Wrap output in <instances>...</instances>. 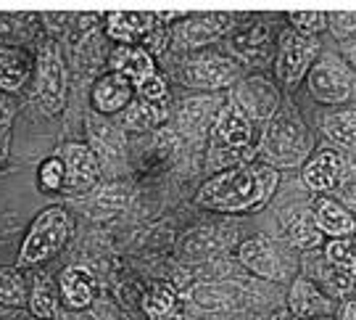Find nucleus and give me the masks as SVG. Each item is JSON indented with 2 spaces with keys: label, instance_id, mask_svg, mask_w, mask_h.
I'll list each match as a JSON object with an SVG mask.
<instances>
[{
  "label": "nucleus",
  "instance_id": "17",
  "mask_svg": "<svg viewBox=\"0 0 356 320\" xmlns=\"http://www.w3.org/2000/svg\"><path fill=\"white\" fill-rule=\"evenodd\" d=\"M111 69L116 75H124L132 85H140L145 77L156 75V66H153L151 53H145L143 48L135 45H122L111 53Z\"/></svg>",
  "mask_w": 356,
  "mask_h": 320
},
{
  "label": "nucleus",
  "instance_id": "6",
  "mask_svg": "<svg viewBox=\"0 0 356 320\" xmlns=\"http://www.w3.org/2000/svg\"><path fill=\"white\" fill-rule=\"evenodd\" d=\"M317 53V43L298 35V32H282L280 35V53H277V75L285 85H296L306 75Z\"/></svg>",
  "mask_w": 356,
  "mask_h": 320
},
{
  "label": "nucleus",
  "instance_id": "13",
  "mask_svg": "<svg viewBox=\"0 0 356 320\" xmlns=\"http://www.w3.org/2000/svg\"><path fill=\"white\" fill-rule=\"evenodd\" d=\"M304 180L314 191H332L343 180V159L338 151H322L304 167Z\"/></svg>",
  "mask_w": 356,
  "mask_h": 320
},
{
  "label": "nucleus",
  "instance_id": "34",
  "mask_svg": "<svg viewBox=\"0 0 356 320\" xmlns=\"http://www.w3.org/2000/svg\"><path fill=\"white\" fill-rule=\"evenodd\" d=\"M209 109H211V101H188L182 106V122L188 125V128H201L204 125V119L209 116Z\"/></svg>",
  "mask_w": 356,
  "mask_h": 320
},
{
  "label": "nucleus",
  "instance_id": "21",
  "mask_svg": "<svg viewBox=\"0 0 356 320\" xmlns=\"http://www.w3.org/2000/svg\"><path fill=\"white\" fill-rule=\"evenodd\" d=\"M314 222L319 231L330 233V236H348L356 231V220L351 218V212L335 201H319Z\"/></svg>",
  "mask_w": 356,
  "mask_h": 320
},
{
  "label": "nucleus",
  "instance_id": "19",
  "mask_svg": "<svg viewBox=\"0 0 356 320\" xmlns=\"http://www.w3.org/2000/svg\"><path fill=\"white\" fill-rule=\"evenodd\" d=\"M291 307L298 318L309 320V318H319V315H327L332 305L314 289V283L296 281L291 291Z\"/></svg>",
  "mask_w": 356,
  "mask_h": 320
},
{
  "label": "nucleus",
  "instance_id": "37",
  "mask_svg": "<svg viewBox=\"0 0 356 320\" xmlns=\"http://www.w3.org/2000/svg\"><path fill=\"white\" fill-rule=\"evenodd\" d=\"M346 53H348V59H351V61L356 64V35H354V38L346 40Z\"/></svg>",
  "mask_w": 356,
  "mask_h": 320
},
{
  "label": "nucleus",
  "instance_id": "28",
  "mask_svg": "<svg viewBox=\"0 0 356 320\" xmlns=\"http://www.w3.org/2000/svg\"><path fill=\"white\" fill-rule=\"evenodd\" d=\"M172 307H175V291L164 283L153 286L151 291L143 296V310H145L148 318H166L172 312Z\"/></svg>",
  "mask_w": 356,
  "mask_h": 320
},
{
  "label": "nucleus",
  "instance_id": "20",
  "mask_svg": "<svg viewBox=\"0 0 356 320\" xmlns=\"http://www.w3.org/2000/svg\"><path fill=\"white\" fill-rule=\"evenodd\" d=\"M29 77V59L19 48H0V88L16 93Z\"/></svg>",
  "mask_w": 356,
  "mask_h": 320
},
{
  "label": "nucleus",
  "instance_id": "16",
  "mask_svg": "<svg viewBox=\"0 0 356 320\" xmlns=\"http://www.w3.org/2000/svg\"><path fill=\"white\" fill-rule=\"evenodd\" d=\"M58 289L69 310H85L95 296V281L85 268H66L58 278Z\"/></svg>",
  "mask_w": 356,
  "mask_h": 320
},
{
  "label": "nucleus",
  "instance_id": "7",
  "mask_svg": "<svg viewBox=\"0 0 356 320\" xmlns=\"http://www.w3.org/2000/svg\"><path fill=\"white\" fill-rule=\"evenodd\" d=\"M61 162L66 167V188L72 193H85L98 183L101 167H98V159L88 146L66 143L64 151H61Z\"/></svg>",
  "mask_w": 356,
  "mask_h": 320
},
{
  "label": "nucleus",
  "instance_id": "23",
  "mask_svg": "<svg viewBox=\"0 0 356 320\" xmlns=\"http://www.w3.org/2000/svg\"><path fill=\"white\" fill-rule=\"evenodd\" d=\"M227 243L229 233L216 231V228H206V231H193L191 236H185L182 252L188 257H211L216 252H222Z\"/></svg>",
  "mask_w": 356,
  "mask_h": 320
},
{
  "label": "nucleus",
  "instance_id": "5",
  "mask_svg": "<svg viewBox=\"0 0 356 320\" xmlns=\"http://www.w3.org/2000/svg\"><path fill=\"white\" fill-rule=\"evenodd\" d=\"M309 90L314 93V98L322 103H341L351 96L354 82L351 75L338 59H322L312 66L309 72Z\"/></svg>",
  "mask_w": 356,
  "mask_h": 320
},
{
  "label": "nucleus",
  "instance_id": "25",
  "mask_svg": "<svg viewBox=\"0 0 356 320\" xmlns=\"http://www.w3.org/2000/svg\"><path fill=\"white\" fill-rule=\"evenodd\" d=\"M26 299H29L26 283L19 275V270L0 268V305L3 307H24Z\"/></svg>",
  "mask_w": 356,
  "mask_h": 320
},
{
  "label": "nucleus",
  "instance_id": "22",
  "mask_svg": "<svg viewBox=\"0 0 356 320\" xmlns=\"http://www.w3.org/2000/svg\"><path fill=\"white\" fill-rule=\"evenodd\" d=\"M166 119L164 103H151V101H129V106L122 112V125L127 130H151L161 125Z\"/></svg>",
  "mask_w": 356,
  "mask_h": 320
},
{
  "label": "nucleus",
  "instance_id": "14",
  "mask_svg": "<svg viewBox=\"0 0 356 320\" xmlns=\"http://www.w3.org/2000/svg\"><path fill=\"white\" fill-rule=\"evenodd\" d=\"M241 262L245 268L261 275V278H269V281H277L282 278V265L280 257L275 252V246L267 243L264 238H251L241 246Z\"/></svg>",
  "mask_w": 356,
  "mask_h": 320
},
{
  "label": "nucleus",
  "instance_id": "27",
  "mask_svg": "<svg viewBox=\"0 0 356 320\" xmlns=\"http://www.w3.org/2000/svg\"><path fill=\"white\" fill-rule=\"evenodd\" d=\"M195 299L204 307H232L243 302V291L238 286H204L195 291Z\"/></svg>",
  "mask_w": 356,
  "mask_h": 320
},
{
  "label": "nucleus",
  "instance_id": "38",
  "mask_svg": "<svg viewBox=\"0 0 356 320\" xmlns=\"http://www.w3.org/2000/svg\"><path fill=\"white\" fill-rule=\"evenodd\" d=\"M343 320H356V302H348L343 307Z\"/></svg>",
  "mask_w": 356,
  "mask_h": 320
},
{
  "label": "nucleus",
  "instance_id": "40",
  "mask_svg": "<svg viewBox=\"0 0 356 320\" xmlns=\"http://www.w3.org/2000/svg\"><path fill=\"white\" fill-rule=\"evenodd\" d=\"M32 320H40V318H32Z\"/></svg>",
  "mask_w": 356,
  "mask_h": 320
},
{
  "label": "nucleus",
  "instance_id": "1",
  "mask_svg": "<svg viewBox=\"0 0 356 320\" xmlns=\"http://www.w3.org/2000/svg\"><path fill=\"white\" fill-rule=\"evenodd\" d=\"M277 185V172L269 167H232L206 180L195 201L216 212H245L267 201Z\"/></svg>",
  "mask_w": 356,
  "mask_h": 320
},
{
  "label": "nucleus",
  "instance_id": "15",
  "mask_svg": "<svg viewBox=\"0 0 356 320\" xmlns=\"http://www.w3.org/2000/svg\"><path fill=\"white\" fill-rule=\"evenodd\" d=\"M156 26V16L153 13H129V11H114L108 13V35L116 43H138L145 40V35Z\"/></svg>",
  "mask_w": 356,
  "mask_h": 320
},
{
  "label": "nucleus",
  "instance_id": "8",
  "mask_svg": "<svg viewBox=\"0 0 356 320\" xmlns=\"http://www.w3.org/2000/svg\"><path fill=\"white\" fill-rule=\"evenodd\" d=\"M182 82L191 88H204V90H216L229 85L238 77V69L227 59L219 56H206V59H193L182 66Z\"/></svg>",
  "mask_w": 356,
  "mask_h": 320
},
{
  "label": "nucleus",
  "instance_id": "31",
  "mask_svg": "<svg viewBox=\"0 0 356 320\" xmlns=\"http://www.w3.org/2000/svg\"><path fill=\"white\" fill-rule=\"evenodd\" d=\"M40 183L48 191H64L66 188V167L61 162V156H53L45 165L40 167Z\"/></svg>",
  "mask_w": 356,
  "mask_h": 320
},
{
  "label": "nucleus",
  "instance_id": "29",
  "mask_svg": "<svg viewBox=\"0 0 356 320\" xmlns=\"http://www.w3.org/2000/svg\"><path fill=\"white\" fill-rule=\"evenodd\" d=\"M291 241L298 246V249H314L319 241H322V231L317 228L314 218H304L293 220L291 222Z\"/></svg>",
  "mask_w": 356,
  "mask_h": 320
},
{
  "label": "nucleus",
  "instance_id": "24",
  "mask_svg": "<svg viewBox=\"0 0 356 320\" xmlns=\"http://www.w3.org/2000/svg\"><path fill=\"white\" fill-rule=\"evenodd\" d=\"M322 128L330 135L332 141H338L341 146L356 148V109L348 112H335V114L322 119Z\"/></svg>",
  "mask_w": 356,
  "mask_h": 320
},
{
  "label": "nucleus",
  "instance_id": "18",
  "mask_svg": "<svg viewBox=\"0 0 356 320\" xmlns=\"http://www.w3.org/2000/svg\"><path fill=\"white\" fill-rule=\"evenodd\" d=\"M229 48L245 61H261L264 56H269V26L251 24L235 32L229 40Z\"/></svg>",
  "mask_w": 356,
  "mask_h": 320
},
{
  "label": "nucleus",
  "instance_id": "4",
  "mask_svg": "<svg viewBox=\"0 0 356 320\" xmlns=\"http://www.w3.org/2000/svg\"><path fill=\"white\" fill-rule=\"evenodd\" d=\"M38 93L42 106L56 114L64 109L66 101V72H64V61H61V53L58 48L48 43L40 48V59H38Z\"/></svg>",
  "mask_w": 356,
  "mask_h": 320
},
{
  "label": "nucleus",
  "instance_id": "35",
  "mask_svg": "<svg viewBox=\"0 0 356 320\" xmlns=\"http://www.w3.org/2000/svg\"><path fill=\"white\" fill-rule=\"evenodd\" d=\"M327 19L332 22L335 32H341V35H346V32H354V29H356V13H330Z\"/></svg>",
  "mask_w": 356,
  "mask_h": 320
},
{
  "label": "nucleus",
  "instance_id": "10",
  "mask_svg": "<svg viewBox=\"0 0 356 320\" xmlns=\"http://www.w3.org/2000/svg\"><path fill=\"white\" fill-rule=\"evenodd\" d=\"M214 141L216 151H225V154H235V151H241L251 143V119L243 114L232 101L216 114Z\"/></svg>",
  "mask_w": 356,
  "mask_h": 320
},
{
  "label": "nucleus",
  "instance_id": "26",
  "mask_svg": "<svg viewBox=\"0 0 356 320\" xmlns=\"http://www.w3.org/2000/svg\"><path fill=\"white\" fill-rule=\"evenodd\" d=\"M26 302L35 312V318L40 320H56V315H58V294L48 281H38L35 291Z\"/></svg>",
  "mask_w": 356,
  "mask_h": 320
},
{
  "label": "nucleus",
  "instance_id": "12",
  "mask_svg": "<svg viewBox=\"0 0 356 320\" xmlns=\"http://www.w3.org/2000/svg\"><path fill=\"white\" fill-rule=\"evenodd\" d=\"M132 93H135V85L124 75L111 72V75H106V77L95 82V88H92V106L101 114H116V112H124L129 106Z\"/></svg>",
  "mask_w": 356,
  "mask_h": 320
},
{
  "label": "nucleus",
  "instance_id": "32",
  "mask_svg": "<svg viewBox=\"0 0 356 320\" xmlns=\"http://www.w3.org/2000/svg\"><path fill=\"white\" fill-rule=\"evenodd\" d=\"M291 22L301 35H317V32H322V29L327 26V13H322V11H293Z\"/></svg>",
  "mask_w": 356,
  "mask_h": 320
},
{
  "label": "nucleus",
  "instance_id": "30",
  "mask_svg": "<svg viewBox=\"0 0 356 320\" xmlns=\"http://www.w3.org/2000/svg\"><path fill=\"white\" fill-rule=\"evenodd\" d=\"M327 259H330L335 268L351 270L356 278V241L351 238H335V241L327 243Z\"/></svg>",
  "mask_w": 356,
  "mask_h": 320
},
{
  "label": "nucleus",
  "instance_id": "2",
  "mask_svg": "<svg viewBox=\"0 0 356 320\" xmlns=\"http://www.w3.org/2000/svg\"><path fill=\"white\" fill-rule=\"evenodd\" d=\"M72 233H74L72 215L61 206H48L45 212H40L35 218L22 249H19V268H32L45 259H53L72 238Z\"/></svg>",
  "mask_w": 356,
  "mask_h": 320
},
{
  "label": "nucleus",
  "instance_id": "39",
  "mask_svg": "<svg viewBox=\"0 0 356 320\" xmlns=\"http://www.w3.org/2000/svg\"><path fill=\"white\" fill-rule=\"evenodd\" d=\"M309 320H332V318H327V315H322V318H309Z\"/></svg>",
  "mask_w": 356,
  "mask_h": 320
},
{
  "label": "nucleus",
  "instance_id": "33",
  "mask_svg": "<svg viewBox=\"0 0 356 320\" xmlns=\"http://www.w3.org/2000/svg\"><path fill=\"white\" fill-rule=\"evenodd\" d=\"M135 88H138L143 101H151V103H164L166 101V82L159 77V75L145 77L140 85H135Z\"/></svg>",
  "mask_w": 356,
  "mask_h": 320
},
{
  "label": "nucleus",
  "instance_id": "3",
  "mask_svg": "<svg viewBox=\"0 0 356 320\" xmlns=\"http://www.w3.org/2000/svg\"><path fill=\"white\" fill-rule=\"evenodd\" d=\"M312 148V135L304 128V122L293 112H282V114L272 116V122L264 130L261 138V151L272 165L293 167L301 165Z\"/></svg>",
  "mask_w": 356,
  "mask_h": 320
},
{
  "label": "nucleus",
  "instance_id": "36",
  "mask_svg": "<svg viewBox=\"0 0 356 320\" xmlns=\"http://www.w3.org/2000/svg\"><path fill=\"white\" fill-rule=\"evenodd\" d=\"M343 201L351 209V218H356V185H348L343 191Z\"/></svg>",
  "mask_w": 356,
  "mask_h": 320
},
{
  "label": "nucleus",
  "instance_id": "9",
  "mask_svg": "<svg viewBox=\"0 0 356 320\" xmlns=\"http://www.w3.org/2000/svg\"><path fill=\"white\" fill-rule=\"evenodd\" d=\"M235 106L241 109L248 119H272L277 112V90L275 85L264 77H251L245 79L238 93H235Z\"/></svg>",
  "mask_w": 356,
  "mask_h": 320
},
{
  "label": "nucleus",
  "instance_id": "11",
  "mask_svg": "<svg viewBox=\"0 0 356 320\" xmlns=\"http://www.w3.org/2000/svg\"><path fill=\"white\" fill-rule=\"evenodd\" d=\"M229 24H232L229 13H198V16H191L185 24H179L177 40L185 48H198V45L222 38Z\"/></svg>",
  "mask_w": 356,
  "mask_h": 320
}]
</instances>
